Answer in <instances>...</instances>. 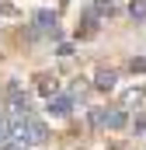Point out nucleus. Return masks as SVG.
Returning <instances> with one entry per match:
<instances>
[{
  "label": "nucleus",
  "instance_id": "obj_7",
  "mask_svg": "<svg viewBox=\"0 0 146 150\" xmlns=\"http://www.w3.org/2000/svg\"><path fill=\"white\" fill-rule=\"evenodd\" d=\"M111 14H115V4L111 0H98L91 7V18H111Z\"/></svg>",
  "mask_w": 146,
  "mask_h": 150
},
{
  "label": "nucleus",
  "instance_id": "obj_8",
  "mask_svg": "<svg viewBox=\"0 0 146 150\" xmlns=\"http://www.w3.org/2000/svg\"><path fill=\"white\" fill-rule=\"evenodd\" d=\"M146 91H139V87H132V91H125V108H132V105H143Z\"/></svg>",
  "mask_w": 146,
  "mask_h": 150
},
{
  "label": "nucleus",
  "instance_id": "obj_1",
  "mask_svg": "<svg viewBox=\"0 0 146 150\" xmlns=\"http://www.w3.org/2000/svg\"><path fill=\"white\" fill-rule=\"evenodd\" d=\"M70 108H73V101L66 94H52V98H49V112L52 115H70Z\"/></svg>",
  "mask_w": 146,
  "mask_h": 150
},
{
  "label": "nucleus",
  "instance_id": "obj_2",
  "mask_svg": "<svg viewBox=\"0 0 146 150\" xmlns=\"http://www.w3.org/2000/svg\"><path fill=\"white\" fill-rule=\"evenodd\" d=\"M45 136H49V129L42 122H35V119H28V143L38 147V143H45Z\"/></svg>",
  "mask_w": 146,
  "mask_h": 150
},
{
  "label": "nucleus",
  "instance_id": "obj_12",
  "mask_svg": "<svg viewBox=\"0 0 146 150\" xmlns=\"http://www.w3.org/2000/svg\"><path fill=\"white\" fill-rule=\"evenodd\" d=\"M91 126H105V112H101V108L91 112Z\"/></svg>",
  "mask_w": 146,
  "mask_h": 150
},
{
  "label": "nucleus",
  "instance_id": "obj_4",
  "mask_svg": "<svg viewBox=\"0 0 146 150\" xmlns=\"http://www.w3.org/2000/svg\"><path fill=\"white\" fill-rule=\"evenodd\" d=\"M129 122V115H125V108H115V112H105V126L108 129H122Z\"/></svg>",
  "mask_w": 146,
  "mask_h": 150
},
{
  "label": "nucleus",
  "instance_id": "obj_6",
  "mask_svg": "<svg viewBox=\"0 0 146 150\" xmlns=\"http://www.w3.org/2000/svg\"><path fill=\"white\" fill-rule=\"evenodd\" d=\"M38 91H42V98H52V94H59V80L56 77H38Z\"/></svg>",
  "mask_w": 146,
  "mask_h": 150
},
{
  "label": "nucleus",
  "instance_id": "obj_10",
  "mask_svg": "<svg viewBox=\"0 0 146 150\" xmlns=\"http://www.w3.org/2000/svg\"><path fill=\"white\" fill-rule=\"evenodd\" d=\"M129 67H132V74H146V56H136Z\"/></svg>",
  "mask_w": 146,
  "mask_h": 150
},
{
  "label": "nucleus",
  "instance_id": "obj_3",
  "mask_svg": "<svg viewBox=\"0 0 146 150\" xmlns=\"http://www.w3.org/2000/svg\"><path fill=\"white\" fill-rule=\"evenodd\" d=\"M115 80H118L115 70H98V74H94V87H98V91H111Z\"/></svg>",
  "mask_w": 146,
  "mask_h": 150
},
{
  "label": "nucleus",
  "instance_id": "obj_13",
  "mask_svg": "<svg viewBox=\"0 0 146 150\" xmlns=\"http://www.w3.org/2000/svg\"><path fill=\"white\" fill-rule=\"evenodd\" d=\"M132 129H136V133H146V119H143V115L136 119V126H132Z\"/></svg>",
  "mask_w": 146,
  "mask_h": 150
},
{
  "label": "nucleus",
  "instance_id": "obj_9",
  "mask_svg": "<svg viewBox=\"0 0 146 150\" xmlns=\"http://www.w3.org/2000/svg\"><path fill=\"white\" fill-rule=\"evenodd\" d=\"M129 14H132L136 21H146V0H132V4H129Z\"/></svg>",
  "mask_w": 146,
  "mask_h": 150
},
{
  "label": "nucleus",
  "instance_id": "obj_11",
  "mask_svg": "<svg viewBox=\"0 0 146 150\" xmlns=\"http://www.w3.org/2000/svg\"><path fill=\"white\" fill-rule=\"evenodd\" d=\"M0 14H7V18H14V14H18V7H14L11 0H0Z\"/></svg>",
  "mask_w": 146,
  "mask_h": 150
},
{
  "label": "nucleus",
  "instance_id": "obj_5",
  "mask_svg": "<svg viewBox=\"0 0 146 150\" xmlns=\"http://www.w3.org/2000/svg\"><path fill=\"white\" fill-rule=\"evenodd\" d=\"M35 25L56 35V14H52V11H35Z\"/></svg>",
  "mask_w": 146,
  "mask_h": 150
},
{
  "label": "nucleus",
  "instance_id": "obj_14",
  "mask_svg": "<svg viewBox=\"0 0 146 150\" xmlns=\"http://www.w3.org/2000/svg\"><path fill=\"white\" fill-rule=\"evenodd\" d=\"M7 126H11V122H4V119H0V140H7Z\"/></svg>",
  "mask_w": 146,
  "mask_h": 150
}]
</instances>
